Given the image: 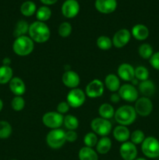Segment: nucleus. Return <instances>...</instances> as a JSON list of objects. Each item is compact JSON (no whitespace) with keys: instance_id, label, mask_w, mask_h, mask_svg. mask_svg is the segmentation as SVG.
Returning a JSON list of instances; mask_svg holds the SVG:
<instances>
[{"instance_id":"obj_19","label":"nucleus","mask_w":159,"mask_h":160,"mask_svg":"<svg viewBox=\"0 0 159 160\" xmlns=\"http://www.w3.org/2000/svg\"><path fill=\"white\" fill-rule=\"evenodd\" d=\"M131 35L138 41H144L149 36V29L143 24H136L132 27Z\"/></svg>"},{"instance_id":"obj_31","label":"nucleus","mask_w":159,"mask_h":160,"mask_svg":"<svg viewBox=\"0 0 159 160\" xmlns=\"http://www.w3.org/2000/svg\"><path fill=\"white\" fill-rule=\"evenodd\" d=\"M12 128L10 123L5 120L0 121V139H6L10 137Z\"/></svg>"},{"instance_id":"obj_29","label":"nucleus","mask_w":159,"mask_h":160,"mask_svg":"<svg viewBox=\"0 0 159 160\" xmlns=\"http://www.w3.org/2000/svg\"><path fill=\"white\" fill-rule=\"evenodd\" d=\"M51 16V10L47 6H42L36 11V17L41 22H45L50 19Z\"/></svg>"},{"instance_id":"obj_33","label":"nucleus","mask_w":159,"mask_h":160,"mask_svg":"<svg viewBox=\"0 0 159 160\" xmlns=\"http://www.w3.org/2000/svg\"><path fill=\"white\" fill-rule=\"evenodd\" d=\"M97 46L101 50L104 51H107L109 50L112 47V41L111 40L110 38L108 36H100L98 39H97Z\"/></svg>"},{"instance_id":"obj_16","label":"nucleus","mask_w":159,"mask_h":160,"mask_svg":"<svg viewBox=\"0 0 159 160\" xmlns=\"http://www.w3.org/2000/svg\"><path fill=\"white\" fill-rule=\"evenodd\" d=\"M64 85L69 88H76L80 83V78L78 73L73 70H67L63 73L62 78Z\"/></svg>"},{"instance_id":"obj_42","label":"nucleus","mask_w":159,"mask_h":160,"mask_svg":"<svg viewBox=\"0 0 159 160\" xmlns=\"http://www.w3.org/2000/svg\"><path fill=\"white\" fill-rule=\"evenodd\" d=\"M120 99H121V97H120L119 94L118 93H115V92H114V93H112V95H111L110 100L111 102H112L113 103L118 102L120 101Z\"/></svg>"},{"instance_id":"obj_1","label":"nucleus","mask_w":159,"mask_h":160,"mask_svg":"<svg viewBox=\"0 0 159 160\" xmlns=\"http://www.w3.org/2000/svg\"><path fill=\"white\" fill-rule=\"evenodd\" d=\"M28 34L33 42L37 43H45L48 41L51 35L48 25L45 22H41L38 20L33 22L30 25Z\"/></svg>"},{"instance_id":"obj_21","label":"nucleus","mask_w":159,"mask_h":160,"mask_svg":"<svg viewBox=\"0 0 159 160\" xmlns=\"http://www.w3.org/2000/svg\"><path fill=\"white\" fill-rule=\"evenodd\" d=\"M104 85L112 92H116L120 88L119 78L114 73H109L104 79Z\"/></svg>"},{"instance_id":"obj_15","label":"nucleus","mask_w":159,"mask_h":160,"mask_svg":"<svg viewBox=\"0 0 159 160\" xmlns=\"http://www.w3.org/2000/svg\"><path fill=\"white\" fill-rule=\"evenodd\" d=\"M95 8L101 13L109 14L113 12L117 8L116 0H96Z\"/></svg>"},{"instance_id":"obj_8","label":"nucleus","mask_w":159,"mask_h":160,"mask_svg":"<svg viewBox=\"0 0 159 160\" xmlns=\"http://www.w3.org/2000/svg\"><path fill=\"white\" fill-rule=\"evenodd\" d=\"M86 101V94L80 88H73L66 96V102L70 107L76 109L84 104Z\"/></svg>"},{"instance_id":"obj_26","label":"nucleus","mask_w":159,"mask_h":160,"mask_svg":"<svg viewBox=\"0 0 159 160\" xmlns=\"http://www.w3.org/2000/svg\"><path fill=\"white\" fill-rule=\"evenodd\" d=\"M13 71L10 67L2 66L0 67V84H5L9 83L12 80Z\"/></svg>"},{"instance_id":"obj_40","label":"nucleus","mask_w":159,"mask_h":160,"mask_svg":"<svg viewBox=\"0 0 159 160\" xmlns=\"http://www.w3.org/2000/svg\"><path fill=\"white\" fill-rule=\"evenodd\" d=\"M70 105L67 103V102H59L57 106V112H59V113L63 115V114L66 113V112L70 110Z\"/></svg>"},{"instance_id":"obj_18","label":"nucleus","mask_w":159,"mask_h":160,"mask_svg":"<svg viewBox=\"0 0 159 160\" xmlns=\"http://www.w3.org/2000/svg\"><path fill=\"white\" fill-rule=\"evenodd\" d=\"M9 89L15 96H22L26 92V85L23 80L20 78H12L9 83Z\"/></svg>"},{"instance_id":"obj_9","label":"nucleus","mask_w":159,"mask_h":160,"mask_svg":"<svg viewBox=\"0 0 159 160\" xmlns=\"http://www.w3.org/2000/svg\"><path fill=\"white\" fill-rule=\"evenodd\" d=\"M134 109L138 115L147 117L153 110V103L147 97H141L136 101Z\"/></svg>"},{"instance_id":"obj_22","label":"nucleus","mask_w":159,"mask_h":160,"mask_svg":"<svg viewBox=\"0 0 159 160\" xmlns=\"http://www.w3.org/2000/svg\"><path fill=\"white\" fill-rule=\"evenodd\" d=\"M156 88L153 81L150 80L141 81L139 84V91L143 95V97H150L155 92Z\"/></svg>"},{"instance_id":"obj_23","label":"nucleus","mask_w":159,"mask_h":160,"mask_svg":"<svg viewBox=\"0 0 159 160\" xmlns=\"http://www.w3.org/2000/svg\"><path fill=\"white\" fill-rule=\"evenodd\" d=\"M112 142L108 137H102L96 145V151L101 155L107 154L112 148Z\"/></svg>"},{"instance_id":"obj_27","label":"nucleus","mask_w":159,"mask_h":160,"mask_svg":"<svg viewBox=\"0 0 159 160\" xmlns=\"http://www.w3.org/2000/svg\"><path fill=\"white\" fill-rule=\"evenodd\" d=\"M37 6L32 1H26L20 6V12L25 17H31L36 13Z\"/></svg>"},{"instance_id":"obj_37","label":"nucleus","mask_w":159,"mask_h":160,"mask_svg":"<svg viewBox=\"0 0 159 160\" xmlns=\"http://www.w3.org/2000/svg\"><path fill=\"white\" fill-rule=\"evenodd\" d=\"M129 138H130L131 142L133 143L134 145H140V144L143 143L146 138H145L144 133L141 130H136L132 134H130Z\"/></svg>"},{"instance_id":"obj_46","label":"nucleus","mask_w":159,"mask_h":160,"mask_svg":"<svg viewBox=\"0 0 159 160\" xmlns=\"http://www.w3.org/2000/svg\"><path fill=\"white\" fill-rule=\"evenodd\" d=\"M134 160H147V159H144V158H138V159H136Z\"/></svg>"},{"instance_id":"obj_32","label":"nucleus","mask_w":159,"mask_h":160,"mask_svg":"<svg viewBox=\"0 0 159 160\" xmlns=\"http://www.w3.org/2000/svg\"><path fill=\"white\" fill-rule=\"evenodd\" d=\"M138 52L140 57L143 58V59H150V58H151V56H152V55L154 54L152 46L147 43H144L140 45L138 48Z\"/></svg>"},{"instance_id":"obj_10","label":"nucleus","mask_w":159,"mask_h":160,"mask_svg":"<svg viewBox=\"0 0 159 160\" xmlns=\"http://www.w3.org/2000/svg\"><path fill=\"white\" fill-rule=\"evenodd\" d=\"M104 89V83L101 80L94 79L90 81L87 85L85 89V94L89 98H96L103 95Z\"/></svg>"},{"instance_id":"obj_4","label":"nucleus","mask_w":159,"mask_h":160,"mask_svg":"<svg viewBox=\"0 0 159 160\" xmlns=\"http://www.w3.org/2000/svg\"><path fill=\"white\" fill-rule=\"evenodd\" d=\"M65 142V132L60 128L51 130L46 136L47 145L53 149L62 148Z\"/></svg>"},{"instance_id":"obj_25","label":"nucleus","mask_w":159,"mask_h":160,"mask_svg":"<svg viewBox=\"0 0 159 160\" xmlns=\"http://www.w3.org/2000/svg\"><path fill=\"white\" fill-rule=\"evenodd\" d=\"M115 109L113 106H111L109 103H103L100 106L98 109V113L100 117L106 119V120H110L115 116Z\"/></svg>"},{"instance_id":"obj_47","label":"nucleus","mask_w":159,"mask_h":160,"mask_svg":"<svg viewBox=\"0 0 159 160\" xmlns=\"http://www.w3.org/2000/svg\"><path fill=\"white\" fill-rule=\"evenodd\" d=\"M12 160H17V159H12Z\"/></svg>"},{"instance_id":"obj_28","label":"nucleus","mask_w":159,"mask_h":160,"mask_svg":"<svg viewBox=\"0 0 159 160\" xmlns=\"http://www.w3.org/2000/svg\"><path fill=\"white\" fill-rule=\"evenodd\" d=\"M29 27L30 25L28 24V23L25 20H20L16 24L15 28H14L13 31V35L14 37L17 38L21 37V36H24L26 33H28L29 31Z\"/></svg>"},{"instance_id":"obj_6","label":"nucleus","mask_w":159,"mask_h":160,"mask_svg":"<svg viewBox=\"0 0 159 160\" xmlns=\"http://www.w3.org/2000/svg\"><path fill=\"white\" fill-rule=\"evenodd\" d=\"M90 128L93 132L97 135L98 134L101 137H107L112 131V125L109 120H106L101 117H96L92 120Z\"/></svg>"},{"instance_id":"obj_39","label":"nucleus","mask_w":159,"mask_h":160,"mask_svg":"<svg viewBox=\"0 0 159 160\" xmlns=\"http://www.w3.org/2000/svg\"><path fill=\"white\" fill-rule=\"evenodd\" d=\"M150 64L155 70H159V52L154 53L150 58Z\"/></svg>"},{"instance_id":"obj_14","label":"nucleus","mask_w":159,"mask_h":160,"mask_svg":"<svg viewBox=\"0 0 159 160\" xmlns=\"http://www.w3.org/2000/svg\"><path fill=\"white\" fill-rule=\"evenodd\" d=\"M119 153L124 160H134L137 156V146L131 142H126L120 146Z\"/></svg>"},{"instance_id":"obj_34","label":"nucleus","mask_w":159,"mask_h":160,"mask_svg":"<svg viewBox=\"0 0 159 160\" xmlns=\"http://www.w3.org/2000/svg\"><path fill=\"white\" fill-rule=\"evenodd\" d=\"M98 142V136L94 132L87 133V134H85L84 138V145H85L86 147H89V148H93V147L96 146Z\"/></svg>"},{"instance_id":"obj_2","label":"nucleus","mask_w":159,"mask_h":160,"mask_svg":"<svg viewBox=\"0 0 159 160\" xmlns=\"http://www.w3.org/2000/svg\"><path fill=\"white\" fill-rule=\"evenodd\" d=\"M137 115V112L133 106L126 105L119 107L115 111L114 117L118 124L127 127L135 121Z\"/></svg>"},{"instance_id":"obj_43","label":"nucleus","mask_w":159,"mask_h":160,"mask_svg":"<svg viewBox=\"0 0 159 160\" xmlns=\"http://www.w3.org/2000/svg\"><path fill=\"white\" fill-rule=\"evenodd\" d=\"M40 1L45 6H50V5H53L57 2L58 0H40Z\"/></svg>"},{"instance_id":"obj_38","label":"nucleus","mask_w":159,"mask_h":160,"mask_svg":"<svg viewBox=\"0 0 159 160\" xmlns=\"http://www.w3.org/2000/svg\"><path fill=\"white\" fill-rule=\"evenodd\" d=\"M11 106L12 109L17 112L23 110L25 107V100L22 96H15L11 101Z\"/></svg>"},{"instance_id":"obj_20","label":"nucleus","mask_w":159,"mask_h":160,"mask_svg":"<svg viewBox=\"0 0 159 160\" xmlns=\"http://www.w3.org/2000/svg\"><path fill=\"white\" fill-rule=\"evenodd\" d=\"M113 137L116 141L119 142H127L130 138V132L128 129L127 127L123 126V125H118L115 127V129L113 130Z\"/></svg>"},{"instance_id":"obj_13","label":"nucleus","mask_w":159,"mask_h":160,"mask_svg":"<svg viewBox=\"0 0 159 160\" xmlns=\"http://www.w3.org/2000/svg\"><path fill=\"white\" fill-rule=\"evenodd\" d=\"M80 12V4L76 0H65L62 6V13L69 19L74 18Z\"/></svg>"},{"instance_id":"obj_35","label":"nucleus","mask_w":159,"mask_h":160,"mask_svg":"<svg viewBox=\"0 0 159 160\" xmlns=\"http://www.w3.org/2000/svg\"><path fill=\"white\" fill-rule=\"evenodd\" d=\"M58 33L59 36L63 38H68L72 33V26L69 22H62L59 27Z\"/></svg>"},{"instance_id":"obj_11","label":"nucleus","mask_w":159,"mask_h":160,"mask_svg":"<svg viewBox=\"0 0 159 160\" xmlns=\"http://www.w3.org/2000/svg\"><path fill=\"white\" fill-rule=\"evenodd\" d=\"M121 99L129 102H133L138 99V91L134 85L129 84H125L120 86L118 91Z\"/></svg>"},{"instance_id":"obj_45","label":"nucleus","mask_w":159,"mask_h":160,"mask_svg":"<svg viewBox=\"0 0 159 160\" xmlns=\"http://www.w3.org/2000/svg\"><path fill=\"white\" fill-rule=\"evenodd\" d=\"M2 108H3V102H2V100L0 98V112L2 111Z\"/></svg>"},{"instance_id":"obj_7","label":"nucleus","mask_w":159,"mask_h":160,"mask_svg":"<svg viewBox=\"0 0 159 160\" xmlns=\"http://www.w3.org/2000/svg\"><path fill=\"white\" fill-rule=\"evenodd\" d=\"M64 117L58 112H48L44 114L42 122L44 125L50 129H58L63 124Z\"/></svg>"},{"instance_id":"obj_36","label":"nucleus","mask_w":159,"mask_h":160,"mask_svg":"<svg viewBox=\"0 0 159 160\" xmlns=\"http://www.w3.org/2000/svg\"><path fill=\"white\" fill-rule=\"evenodd\" d=\"M149 71L147 69L143 66H139L135 69V78L138 81H143L148 80Z\"/></svg>"},{"instance_id":"obj_44","label":"nucleus","mask_w":159,"mask_h":160,"mask_svg":"<svg viewBox=\"0 0 159 160\" xmlns=\"http://www.w3.org/2000/svg\"><path fill=\"white\" fill-rule=\"evenodd\" d=\"M11 64V59L9 58L6 57L3 59L2 60V66H7V67H10Z\"/></svg>"},{"instance_id":"obj_30","label":"nucleus","mask_w":159,"mask_h":160,"mask_svg":"<svg viewBox=\"0 0 159 160\" xmlns=\"http://www.w3.org/2000/svg\"><path fill=\"white\" fill-rule=\"evenodd\" d=\"M63 124L69 131H75L79 127V120L75 116L70 114L64 117Z\"/></svg>"},{"instance_id":"obj_24","label":"nucleus","mask_w":159,"mask_h":160,"mask_svg":"<svg viewBox=\"0 0 159 160\" xmlns=\"http://www.w3.org/2000/svg\"><path fill=\"white\" fill-rule=\"evenodd\" d=\"M78 156L80 160H98V152L92 148L86 146L81 148Z\"/></svg>"},{"instance_id":"obj_3","label":"nucleus","mask_w":159,"mask_h":160,"mask_svg":"<svg viewBox=\"0 0 159 160\" xmlns=\"http://www.w3.org/2000/svg\"><path fill=\"white\" fill-rule=\"evenodd\" d=\"M34 48V42L28 36L17 38L12 44V50L19 56H26L31 54Z\"/></svg>"},{"instance_id":"obj_5","label":"nucleus","mask_w":159,"mask_h":160,"mask_svg":"<svg viewBox=\"0 0 159 160\" xmlns=\"http://www.w3.org/2000/svg\"><path fill=\"white\" fill-rule=\"evenodd\" d=\"M141 150L146 157L157 158L159 156V141L152 136L146 138L141 145Z\"/></svg>"},{"instance_id":"obj_12","label":"nucleus","mask_w":159,"mask_h":160,"mask_svg":"<svg viewBox=\"0 0 159 160\" xmlns=\"http://www.w3.org/2000/svg\"><path fill=\"white\" fill-rule=\"evenodd\" d=\"M131 38V33L128 29H120L114 34L112 38V45L115 48H121L126 46Z\"/></svg>"},{"instance_id":"obj_17","label":"nucleus","mask_w":159,"mask_h":160,"mask_svg":"<svg viewBox=\"0 0 159 160\" xmlns=\"http://www.w3.org/2000/svg\"><path fill=\"white\" fill-rule=\"evenodd\" d=\"M117 73L118 78L124 81H132L135 78V69L129 63L121 64L118 67Z\"/></svg>"},{"instance_id":"obj_41","label":"nucleus","mask_w":159,"mask_h":160,"mask_svg":"<svg viewBox=\"0 0 159 160\" xmlns=\"http://www.w3.org/2000/svg\"><path fill=\"white\" fill-rule=\"evenodd\" d=\"M77 137V134L75 131H68L65 132V140L69 142H76Z\"/></svg>"}]
</instances>
